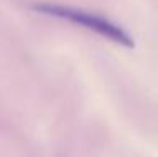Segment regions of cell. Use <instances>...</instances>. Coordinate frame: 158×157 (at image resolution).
<instances>
[{
    "label": "cell",
    "instance_id": "1",
    "mask_svg": "<svg viewBox=\"0 0 158 157\" xmlns=\"http://www.w3.org/2000/svg\"><path fill=\"white\" fill-rule=\"evenodd\" d=\"M32 10L40 15L46 17H54L59 20L69 22L77 27H82L89 32H94L103 39H108L111 42L118 44L123 47H135V39L130 32L118 22L111 20L110 17L103 15L99 12H93L88 9L74 5H64V3H56V2H35L32 3Z\"/></svg>",
    "mask_w": 158,
    "mask_h": 157
}]
</instances>
